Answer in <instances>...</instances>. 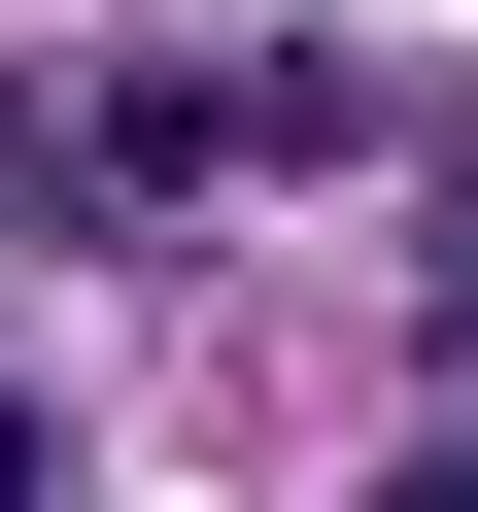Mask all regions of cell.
Returning <instances> with one entry per match:
<instances>
[{
    "mask_svg": "<svg viewBox=\"0 0 478 512\" xmlns=\"http://www.w3.org/2000/svg\"><path fill=\"white\" fill-rule=\"evenodd\" d=\"M444 376H478V137H444Z\"/></svg>",
    "mask_w": 478,
    "mask_h": 512,
    "instance_id": "7a4b0ae2",
    "label": "cell"
},
{
    "mask_svg": "<svg viewBox=\"0 0 478 512\" xmlns=\"http://www.w3.org/2000/svg\"><path fill=\"white\" fill-rule=\"evenodd\" d=\"M410 103L376 69H308V35H239V69H137L103 137H69V205H274V171H376Z\"/></svg>",
    "mask_w": 478,
    "mask_h": 512,
    "instance_id": "6da1fadb",
    "label": "cell"
},
{
    "mask_svg": "<svg viewBox=\"0 0 478 512\" xmlns=\"http://www.w3.org/2000/svg\"><path fill=\"white\" fill-rule=\"evenodd\" d=\"M376 512H478V444H444V478H376Z\"/></svg>",
    "mask_w": 478,
    "mask_h": 512,
    "instance_id": "3957f363",
    "label": "cell"
}]
</instances>
